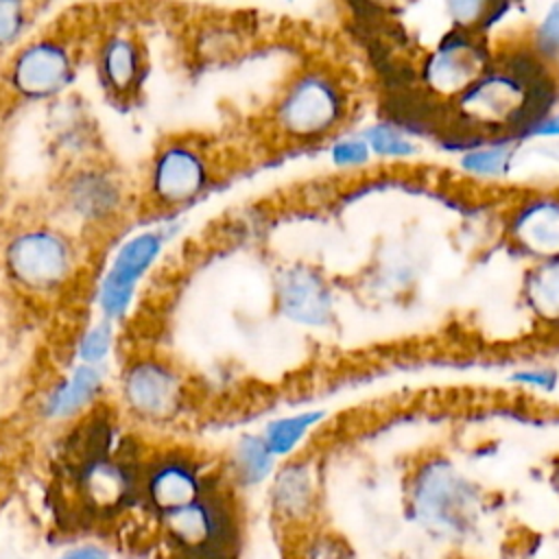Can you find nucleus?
<instances>
[{"mask_svg": "<svg viewBox=\"0 0 559 559\" xmlns=\"http://www.w3.org/2000/svg\"><path fill=\"white\" fill-rule=\"evenodd\" d=\"M491 63L493 55L480 37V31L452 28L426 52L419 81L428 94L450 103Z\"/></svg>", "mask_w": 559, "mask_h": 559, "instance_id": "obj_11", "label": "nucleus"}, {"mask_svg": "<svg viewBox=\"0 0 559 559\" xmlns=\"http://www.w3.org/2000/svg\"><path fill=\"white\" fill-rule=\"evenodd\" d=\"M269 511L288 533H308L321 504V472L312 456L284 459L271 476Z\"/></svg>", "mask_w": 559, "mask_h": 559, "instance_id": "obj_13", "label": "nucleus"}, {"mask_svg": "<svg viewBox=\"0 0 559 559\" xmlns=\"http://www.w3.org/2000/svg\"><path fill=\"white\" fill-rule=\"evenodd\" d=\"M328 421L325 408H304L297 413H286L269 419L260 435L269 450L280 459H290L295 454H301L304 443Z\"/></svg>", "mask_w": 559, "mask_h": 559, "instance_id": "obj_20", "label": "nucleus"}, {"mask_svg": "<svg viewBox=\"0 0 559 559\" xmlns=\"http://www.w3.org/2000/svg\"><path fill=\"white\" fill-rule=\"evenodd\" d=\"M520 297L535 323L559 330V255L533 260L526 266Z\"/></svg>", "mask_w": 559, "mask_h": 559, "instance_id": "obj_18", "label": "nucleus"}, {"mask_svg": "<svg viewBox=\"0 0 559 559\" xmlns=\"http://www.w3.org/2000/svg\"><path fill=\"white\" fill-rule=\"evenodd\" d=\"M502 0H441L454 28L480 31Z\"/></svg>", "mask_w": 559, "mask_h": 559, "instance_id": "obj_24", "label": "nucleus"}, {"mask_svg": "<svg viewBox=\"0 0 559 559\" xmlns=\"http://www.w3.org/2000/svg\"><path fill=\"white\" fill-rule=\"evenodd\" d=\"M107 365H87L72 360L39 395L35 415L48 426H70L107 400Z\"/></svg>", "mask_w": 559, "mask_h": 559, "instance_id": "obj_14", "label": "nucleus"}, {"mask_svg": "<svg viewBox=\"0 0 559 559\" xmlns=\"http://www.w3.org/2000/svg\"><path fill=\"white\" fill-rule=\"evenodd\" d=\"M116 411L140 430H168L190 411L192 384L179 362L159 352L124 356L114 376Z\"/></svg>", "mask_w": 559, "mask_h": 559, "instance_id": "obj_4", "label": "nucleus"}, {"mask_svg": "<svg viewBox=\"0 0 559 559\" xmlns=\"http://www.w3.org/2000/svg\"><path fill=\"white\" fill-rule=\"evenodd\" d=\"M504 236L531 260L559 255V190L520 197L507 212Z\"/></svg>", "mask_w": 559, "mask_h": 559, "instance_id": "obj_15", "label": "nucleus"}, {"mask_svg": "<svg viewBox=\"0 0 559 559\" xmlns=\"http://www.w3.org/2000/svg\"><path fill=\"white\" fill-rule=\"evenodd\" d=\"M373 159L367 140L360 133L336 135L330 144V162L341 170L362 168Z\"/></svg>", "mask_w": 559, "mask_h": 559, "instance_id": "obj_25", "label": "nucleus"}, {"mask_svg": "<svg viewBox=\"0 0 559 559\" xmlns=\"http://www.w3.org/2000/svg\"><path fill=\"white\" fill-rule=\"evenodd\" d=\"M28 26V0H0V50L22 39Z\"/></svg>", "mask_w": 559, "mask_h": 559, "instance_id": "obj_27", "label": "nucleus"}, {"mask_svg": "<svg viewBox=\"0 0 559 559\" xmlns=\"http://www.w3.org/2000/svg\"><path fill=\"white\" fill-rule=\"evenodd\" d=\"M87 249V240L59 221L22 223L9 229L0 245V273L15 295L48 306L81 282Z\"/></svg>", "mask_w": 559, "mask_h": 559, "instance_id": "obj_1", "label": "nucleus"}, {"mask_svg": "<svg viewBox=\"0 0 559 559\" xmlns=\"http://www.w3.org/2000/svg\"><path fill=\"white\" fill-rule=\"evenodd\" d=\"M360 135L367 140L371 155L378 159H411L419 153L413 135L389 120L367 124Z\"/></svg>", "mask_w": 559, "mask_h": 559, "instance_id": "obj_22", "label": "nucleus"}, {"mask_svg": "<svg viewBox=\"0 0 559 559\" xmlns=\"http://www.w3.org/2000/svg\"><path fill=\"white\" fill-rule=\"evenodd\" d=\"M301 559H354L352 548L332 531L304 537Z\"/></svg>", "mask_w": 559, "mask_h": 559, "instance_id": "obj_28", "label": "nucleus"}, {"mask_svg": "<svg viewBox=\"0 0 559 559\" xmlns=\"http://www.w3.org/2000/svg\"><path fill=\"white\" fill-rule=\"evenodd\" d=\"M367 2H371V4H376V2H378V4H382V2H386V0H367Z\"/></svg>", "mask_w": 559, "mask_h": 559, "instance_id": "obj_33", "label": "nucleus"}, {"mask_svg": "<svg viewBox=\"0 0 559 559\" xmlns=\"http://www.w3.org/2000/svg\"><path fill=\"white\" fill-rule=\"evenodd\" d=\"M216 181V164L207 146L190 138L164 140L148 159L144 205L162 216L194 205Z\"/></svg>", "mask_w": 559, "mask_h": 559, "instance_id": "obj_7", "label": "nucleus"}, {"mask_svg": "<svg viewBox=\"0 0 559 559\" xmlns=\"http://www.w3.org/2000/svg\"><path fill=\"white\" fill-rule=\"evenodd\" d=\"M118 325L109 319H92L74 341V360L87 365H107L116 352Z\"/></svg>", "mask_w": 559, "mask_h": 559, "instance_id": "obj_21", "label": "nucleus"}, {"mask_svg": "<svg viewBox=\"0 0 559 559\" xmlns=\"http://www.w3.org/2000/svg\"><path fill=\"white\" fill-rule=\"evenodd\" d=\"M352 92L343 76L325 66H304L280 87L269 124L288 146H308L336 138L352 116Z\"/></svg>", "mask_w": 559, "mask_h": 559, "instance_id": "obj_3", "label": "nucleus"}, {"mask_svg": "<svg viewBox=\"0 0 559 559\" xmlns=\"http://www.w3.org/2000/svg\"><path fill=\"white\" fill-rule=\"evenodd\" d=\"M528 48L546 63L559 59V0H552L535 22Z\"/></svg>", "mask_w": 559, "mask_h": 559, "instance_id": "obj_23", "label": "nucleus"}, {"mask_svg": "<svg viewBox=\"0 0 559 559\" xmlns=\"http://www.w3.org/2000/svg\"><path fill=\"white\" fill-rule=\"evenodd\" d=\"M483 509V487L452 459L430 454L408 472L406 511L426 535L441 542H465L478 526Z\"/></svg>", "mask_w": 559, "mask_h": 559, "instance_id": "obj_2", "label": "nucleus"}, {"mask_svg": "<svg viewBox=\"0 0 559 559\" xmlns=\"http://www.w3.org/2000/svg\"><path fill=\"white\" fill-rule=\"evenodd\" d=\"M166 559H238L242 515L225 474L192 502L157 520Z\"/></svg>", "mask_w": 559, "mask_h": 559, "instance_id": "obj_5", "label": "nucleus"}, {"mask_svg": "<svg viewBox=\"0 0 559 559\" xmlns=\"http://www.w3.org/2000/svg\"><path fill=\"white\" fill-rule=\"evenodd\" d=\"M4 472H7V450H4V445L0 441V480L4 478Z\"/></svg>", "mask_w": 559, "mask_h": 559, "instance_id": "obj_32", "label": "nucleus"}, {"mask_svg": "<svg viewBox=\"0 0 559 559\" xmlns=\"http://www.w3.org/2000/svg\"><path fill=\"white\" fill-rule=\"evenodd\" d=\"M518 142L526 144V142H533V140H544V142H550V140H559V109H548L546 114H542L539 118H535L533 122H528L518 135H515Z\"/></svg>", "mask_w": 559, "mask_h": 559, "instance_id": "obj_29", "label": "nucleus"}, {"mask_svg": "<svg viewBox=\"0 0 559 559\" xmlns=\"http://www.w3.org/2000/svg\"><path fill=\"white\" fill-rule=\"evenodd\" d=\"M509 382L533 393L550 395L557 391L559 384V371L550 365H526L518 367L509 373Z\"/></svg>", "mask_w": 559, "mask_h": 559, "instance_id": "obj_26", "label": "nucleus"}, {"mask_svg": "<svg viewBox=\"0 0 559 559\" xmlns=\"http://www.w3.org/2000/svg\"><path fill=\"white\" fill-rule=\"evenodd\" d=\"M557 391H559V384H557Z\"/></svg>", "mask_w": 559, "mask_h": 559, "instance_id": "obj_34", "label": "nucleus"}, {"mask_svg": "<svg viewBox=\"0 0 559 559\" xmlns=\"http://www.w3.org/2000/svg\"><path fill=\"white\" fill-rule=\"evenodd\" d=\"M290 2H293V0H290Z\"/></svg>", "mask_w": 559, "mask_h": 559, "instance_id": "obj_35", "label": "nucleus"}, {"mask_svg": "<svg viewBox=\"0 0 559 559\" xmlns=\"http://www.w3.org/2000/svg\"><path fill=\"white\" fill-rule=\"evenodd\" d=\"M223 476L199 452L186 445H155L144 452L140 465V509L155 518L192 502Z\"/></svg>", "mask_w": 559, "mask_h": 559, "instance_id": "obj_8", "label": "nucleus"}, {"mask_svg": "<svg viewBox=\"0 0 559 559\" xmlns=\"http://www.w3.org/2000/svg\"><path fill=\"white\" fill-rule=\"evenodd\" d=\"M52 559H114L111 550L98 542H76L61 552H57Z\"/></svg>", "mask_w": 559, "mask_h": 559, "instance_id": "obj_30", "label": "nucleus"}, {"mask_svg": "<svg viewBox=\"0 0 559 559\" xmlns=\"http://www.w3.org/2000/svg\"><path fill=\"white\" fill-rule=\"evenodd\" d=\"M273 304L282 319L306 330L336 321V295L328 275L308 262H286L273 273Z\"/></svg>", "mask_w": 559, "mask_h": 559, "instance_id": "obj_12", "label": "nucleus"}, {"mask_svg": "<svg viewBox=\"0 0 559 559\" xmlns=\"http://www.w3.org/2000/svg\"><path fill=\"white\" fill-rule=\"evenodd\" d=\"M280 459L269 450L260 432H240L225 456L223 474L227 483L238 489H255L271 480Z\"/></svg>", "mask_w": 559, "mask_h": 559, "instance_id": "obj_17", "label": "nucleus"}, {"mask_svg": "<svg viewBox=\"0 0 559 559\" xmlns=\"http://www.w3.org/2000/svg\"><path fill=\"white\" fill-rule=\"evenodd\" d=\"M94 66L100 87L116 98H129L142 85L144 55L129 33H107L96 46Z\"/></svg>", "mask_w": 559, "mask_h": 559, "instance_id": "obj_16", "label": "nucleus"}, {"mask_svg": "<svg viewBox=\"0 0 559 559\" xmlns=\"http://www.w3.org/2000/svg\"><path fill=\"white\" fill-rule=\"evenodd\" d=\"M179 234V223L168 216L159 225H148L124 236L111 251L94 288L98 317L124 323L140 295V286L162 260L168 242Z\"/></svg>", "mask_w": 559, "mask_h": 559, "instance_id": "obj_6", "label": "nucleus"}, {"mask_svg": "<svg viewBox=\"0 0 559 559\" xmlns=\"http://www.w3.org/2000/svg\"><path fill=\"white\" fill-rule=\"evenodd\" d=\"M74 68V50L66 39L39 35L11 55L4 70V87L20 100H46L70 85Z\"/></svg>", "mask_w": 559, "mask_h": 559, "instance_id": "obj_10", "label": "nucleus"}, {"mask_svg": "<svg viewBox=\"0 0 559 559\" xmlns=\"http://www.w3.org/2000/svg\"><path fill=\"white\" fill-rule=\"evenodd\" d=\"M548 480H550V487H552V491L559 496V459L552 463V467H550V476H548Z\"/></svg>", "mask_w": 559, "mask_h": 559, "instance_id": "obj_31", "label": "nucleus"}, {"mask_svg": "<svg viewBox=\"0 0 559 559\" xmlns=\"http://www.w3.org/2000/svg\"><path fill=\"white\" fill-rule=\"evenodd\" d=\"M522 146L524 144L518 142L513 135L485 138L463 148L456 164L467 177L480 181H498L513 173Z\"/></svg>", "mask_w": 559, "mask_h": 559, "instance_id": "obj_19", "label": "nucleus"}, {"mask_svg": "<svg viewBox=\"0 0 559 559\" xmlns=\"http://www.w3.org/2000/svg\"><path fill=\"white\" fill-rule=\"evenodd\" d=\"M129 203V190L116 170L100 164H83L59 183V218L55 221L90 240L116 229L124 221Z\"/></svg>", "mask_w": 559, "mask_h": 559, "instance_id": "obj_9", "label": "nucleus"}]
</instances>
